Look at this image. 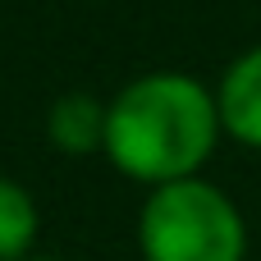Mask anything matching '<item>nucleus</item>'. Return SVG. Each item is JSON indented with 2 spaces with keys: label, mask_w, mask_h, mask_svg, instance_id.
Wrapping results in <instances>:
<instances>
[{
  "label": "nucleus",
  "mask_w": 261,
  "mask_h": 261,
  "mask_svg": "<svg viewBox=\"0 0 261 261\" xmlns=\"http://www.w3.org/2000/svg\"><path fill=\"white\" fill-rule=\"evenodd\" d=\"M220 133L216 96L188 73H142L106 106V156L142 184L193 179Z\"/></svg>",
  "instance_id": "nucleus-1"
},
{
  "label": "nucleus",
  "mask_w": 261,
  "mask_h": 261,
  "mask_svg": "<svg viewBox=\"0 0 261 261\" xmlns=\"http://www.w3.org/2000/svg\"><path fill=\"white\" fill-rule=\"evenodd\" d=\"M147 261H243L248 229L239 206L206 179H179L147 197L138 216Z\"/></svg>",
  "instance_id": "nucleus-2"
},
{
  "label": "nucleus",
  "mask_w": 261,
  "mask_h": 261,
  "mask_svg": "<svg viewBox=\"0 0 261 261\" xmlns=\"http://www.w3.org/2000/svg\"><path fill=\"white\" fill-rule=\"evenodd\" d=\"M216 106H220V128L229 138H239L243 147H261V46L243 50L225 69Z\"/></svg>",
  "instance_id": "nucleus-3"
},
{
  "label": "nucleus",
  "mask_w": 261,
  "mask_h": 261,
  "mask_svg": "<svg viewBox=\"0 0 261 261\" xmlns=\"http://www.w3.org/2000/svg\"><path fill=\"white\" fill-rule=\"evenodd\" d=\"M46 138L60 151H73V156H83L92 147H106V106H96L87 92L60 96L46 110Z\"/></svg>",
  "instance_id": "nucleus-4"
},
{
  "label": "nucleus",
  "mask_w": 261,
  "mask_h": 261,
  "mask_svg": "<svg viewBox=\"0 0 261 261\" xmlns=\"http://www.w3.org/2000/svg\"><path fill=\"white\" fill-rule=\"evenodd\" d=\"M32 234H37V206H32V197L14 179H0V261H23Z\"/></svg>",
  "instance_id": "nucleus-5"
},
{
  "label": "nucleus",
  "mask_w": 261,
  "mask_h": 261,
  "mask_svg": "<svg viewBox=\"0 0 261 261\" xmlns=\"http://www.w3.org/2000/svg\"><path fill=\"white\" fill-rule=\"evenodd\" d=\"M23 261H50V257H23Z\"/></svg>",
  "instance_id": "nucleus-6"
}]
</instances>
